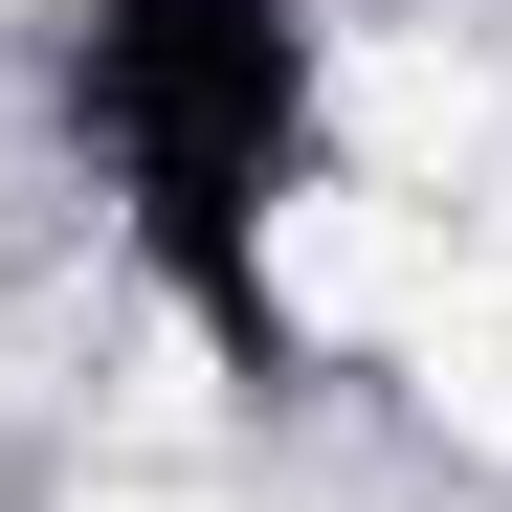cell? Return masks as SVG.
Masks as SVG:
<instances>
[{
	"label": "cell",
	"mask_w": 512,
	"mask_h": 512,
	"mask_svg": "<svg viewBox=\"0 0 512 512\" xmlns=\"http://www.w3.org/2000/svg\"><path fill=\"white\" fill-rule=\"evenodd\" d=\"M67 112H90L156 290H179L223 357H290L268 223L312 179V0H67Z\"/></svg>",
	"instance_id": "cell-1"
}]
</instances>
